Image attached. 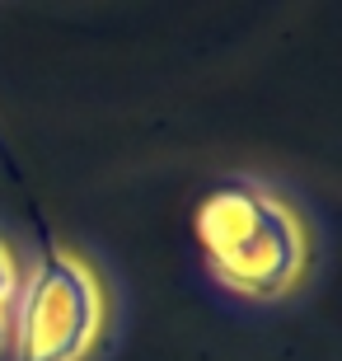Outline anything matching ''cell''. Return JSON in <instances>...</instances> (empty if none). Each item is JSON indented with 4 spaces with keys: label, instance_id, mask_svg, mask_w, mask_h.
<instances>
[{
    "label": "cell",
    "instance_id": "obj_2",
    "mask_svg": "<svg viewBox=\"0 0 342 361\" xmlns=\"http://www.w3.org/2000/svg\"><path fill=\"white\" fill-rule=\"evenodd\" d=\"M24 207L33 216V235H38V272L28 281L24 300H19V361H75L85 352L99 319V295L85 268L56 254L52 230L38 216L33 197L24 192Z\"/></svg>",
    "mask_w": 342,
    "mask_h": 361
},
{
    "label": "cell",
    "instance_id": "obj_3",
    "mask_svg": "<svg viewBox=\"0 0 342 361\" xmlns=\"http://www.w3.org/2000/svg\"><path fill=\"white\" fill-rule=\"evenodd\" d=\"M5 295H10V258L0 254V300H5Z\"/></svg>",
    "mask_w": 342,
    "mask_h": 361
},
{
    "label": "cell",
    "instance_id": "obj_1",
    "mask_svg": "<svg viewBox=\"0 0 342 361\" xmlns=\"http://www.w3.org/2000/svg\"><path fill=\"white\" fill-rule=\"evenodd\" d=\"M193 230L211 272L244 295H276L300 263V240L286 212L244 178H225L197 202Z\"/></svg>",
    "mask_w": 342,
    "mask_h": 361
}]
</instances>
